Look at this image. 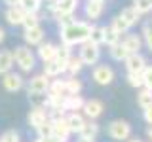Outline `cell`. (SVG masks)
Returning a JSON list of instances; mask_svg holds the SVG:
<instances>
[{"label":"cell","instance_id":"cell-1","mask_svg":"<svg viewBox=\"0 0 152 142\" xmlns=\"http://www.w3.org/2000/svg\"><path fill=\"white\" fill-rule=\"evenodd\" d=\"M91 30H93V25L88 21H74L69 23V25L61 27L59 28V36H61V42L63 44H69V46H80L84 44L86 40H89L91 36Z\"/></svg>","mask_w":152,"mask_h":142},{"label":"cell","instance_id":"cell-2","mask_svg":"<svg viewBox=\"0 0 152 142\" xmlns=\"http://www.w3.org/2000/svg\"><path fill=\"white\" fill-rule=\"evenodd\" d=\"M13 53V63L17 64V68L21 70L23 74H28L34 70L36 66V53L31 49V46H17L15 49L12 51Z\"/></svg>","mask_w":152,"mask_h":142},{"label":"cell","instance_id":"cell-3","mask_svg":"<svg viewBox=\"0 0 152 142\" xmlns=\"http://www.w3.org/2000/svg\"><path fill=\"white\" fill-rule=\"evenodd\" d=\"M78 57L84 61L86 66H95L101 61V46L91 40H86L84 44L78 46Z\"/></svg>","mask_w":152,"mask_h":142},{"label":"cell","instance_id":"cell-4","mask_svg":"<svg viewBox=\"0 0 152 142\" xmlns=\"http://www.w3.org/2000/svg\"><path fill=\"white\" fill-rule=\"evenodd\" d=\"M107 135L114 142H126L131 138V125L126 120H112L107 125Z\"/></svg>","mask_w":152,"mask_h":142},{"label":"cell","instance_id":"cell-5","mask_svg":"<svg viewBox=\"0 0 152 142\" xmlns=\"http://www.w3.org/2000/svg\"><path fill=\"white\" fill-rule=\"evenodd\" d=\"M114 78H116V72H114V68L108 66V64H99L97 63L91 70V80L97 85H103V87L110 85L114 82Z\"/></svg>","mask_w":152,"mask_h":142},{"label":"cell","instance_id":"cell-6","mask_svg":"<svg viewBox=\"0 0 152 142\" xmlns=\"http://www.w3.org/2000/svg\"><path fill=\"white\" fill-rule=\"evenodd\" d=\"M2 87L6 89L8 93H17V91H21V89L25 87V80H23L21 74L10 70V72L2 74Z\"/></svg>","mask_w":152,"mask_h":142},{"label":"cell","instance_id":"cell-7","mask_svg":"<svg viewBox=\"0 0 152 142\" xmlns=\"http://www.w3.org/2000/svg\"><path fill=\"white\" fill-rule=\"evenodd\" d=\"M50 82H51V78H48L44 72L32 76V78L28 80L27 93H28V95H34V93H48V89H50Z\"/></svg>","mask_w":152,"mask_h":142},{"label":"cell","instance_id":"cell-8","mask_svg":"<svg viewBox=\"0 0 152 142\" xmlns=\"http://www.w3.org/2000/svg\"><path fill=\"white\" fill-rule=\"evenodd\" d=\"M82 112L88 120H99L104 112V102L99 101V99H86Z\"/></svg>","mask_w":152,"mask_h":142},{"label":"cell","instance_id":"cell-9","mask_svg":"<svg viewBox=\"0 0 152 142\" xmlns=\"http://www.w3.org/2000/svg\"><path fill=\"white\" fill-rule=\"evenodd\" d=\"M70 135H72V133H70L69 121H66V114H65V116L55 117V120H53V135H51V136H55V138L61 140V142H69Z\"/></svg>","mask_w":152,"mask_h":142},{"label":"cell","instance_id":"cell-10","mask_svg":"<svg viewBox=\"0 0 152 142\" xmlns=\"http://www.w3.org/2000/svg\"><path fill=\"white\" fill-rule=\"evenodd\" d=\"M44 38H46V30L40 25L31 27V28H25V32H23V40H25V44L31 46V47L40 46L42 42H44Z\"/></svg>","mask_w":152,"mask_h":142},{"label":"cell","instance_id":"cell-11","mask_svg":"<svg viewBox=\"0 0 152 142\" xmlns=\"http://www.w3.org/2000/svg\"><path fill=\"white\" fill-rule=\"evenodd\" d=\"M124 66H126L127 72L141 74L142 70L146 68V59L141 55V51H139V53H129V55L126 57V61H124Z\"/></svg>","mask_w":152,"mask_h":142},{"label":"cell","instance_id":"cell-12","mask_svg":"<svg viewBox=\"0 0 152 142\" xmlns=\"http://www.w3.org/2000/svg\"><path fill=\"white\" fill-rule=\"evenodd\" d=\"M46 120H50L46 106H32L31 112H28V116H27V121H28V125H31L32 129H38Z\"/></svg>","mask_w":152,"mask_h":142},{"label":"cell","instance_id":"cell-13","mask_svg":"<svg viewBox=\"0 0 152 142\" xmlns=\"http://www.w3.org/2000/svg\"><path fill=\"white\" fill-rule=\"evenodd\" d=\"M104 13V2H99V0H88L84 4V15L89 21H97Z\"/></svg>","mask_w":152,"mask_h":142},{"label":"cell","instance_id":"cell-14","mask_svg":"<svg viewBox=\"0 0 152 142\" xmlns=\"http://www.w3.org/2000/svg\"><path fill=\"white\" fill-rule=\"evenodd\" d=\"M25 9L21 6H8V9L4 12V19H6L8 25L12 27H19L23 25V19H25Z\"/></svg>","mask_w":152,"mask_h":142},{"label":"cell","instance_id":"cell-15","mask_svg":"<svg viewBox=\"0 0 152 142\" xmlns=\"http://www.w3.org/2000/svg\"><path fill=\"white\" fill-rule=\"evenodd\" d=\"M44 74L48 78H57V76L66 74V61H59V59H51L44 63Z\"/></svg>","mask_w":152,"mask_h":142},{"label":"cell","instance_id":"cell-16","mask_svg":"<svg viewBox=\"0 0 152 142\" xmlns=\"http://www.w3.org/2000/svg\"><path fill=\"white\" fill-rule=\"evenodd\" d=\"M57 57V46L51 42H42L40 46H36V59H40L42 63L55 59Z\"/></svg>","mask_w":152,"mask_h":142},{"label":"cell","instance_id":"cell-17","mask_svg":"<svg viewBox=\"0 0 152 142\" xmlns=\"http://www.w3.org/2000/svg\"><path fill=\"white\" fill-rule=\"evenodd\" d=\"M76 9H78V0H57V9L51 15H53V19L61 15H74Z\"/></svg>","mask_w":152,"mask_h":142},{"label":"cell","instance_id":"cell-18","mask_svg":"<svg viewBox=\"0 0 152 142\" xmlns=\"http://www.w3.org/2000/svg\"><path fill=\"white\" fill-rule=\"evenodd\" d=\"M66 121H69L70 133L72 135H80L84 123L88 121V117L84 116V112H66Z\"/></svg>","mask_w":152,"mask_h":142},{"label":"cell","instance_id":"cell-19","mask_svg":"<svg viewBox=\"0 0 152 142\" xmlns=\"http://www.w3.org/2000/svg\"><path fill=\"white\" fill-rule=\"evenodd\" d=\"M84 102H86V99L82 97V95H65V99H63V108L66 112H82V108H84Z\"/></svg>","mask_w":152,"mask_h":142},{"label":"cell","instance_id":"cell-20","mask_svg":"<svg viewBox=\"0 0 152 142\" xmlns=\"http://www.w3.org/2000/svg\"><path fill=\"white\" fill-rule=\"evenodd\" d=\"M120 42L124 44V47H126L129 53H139L141 47H142V36L131 34V32H126V36H124Z\"/></svg>","mask_w":152,"mask_h":142},{"label":"cell","instance_id":"cell-21","mask_svg":"<svg viewBox=\"0 0 152 142\" xmlns=\"http://www.w3.org/2000/svg\"><path fill=\"white\" fill-rule=\"evenodd\" d=\"M48 95H51V97H65V95H69V93H66L65 78H61V76H57V78H51L50 89H48Z\"/></svg>","mask_w":152,"mask_h":142},{"label":"cell","instance_id":"cell-22","mask_svg":"<svg viewBox=\"0 0 152 142\" xmlns=\"http://www.w3.org/2000/svg\"><path fill=\"white\" fill-rule=\"evenodd\" d=\"M108 55H110V59L116 61V63H124V61H126V57L129 55V51L124 47L122 42H116V44L108 46Z\"/></svg>","mask_w":152,"mask_h":142},{"label":"cell","instance_id":"cell-23","mask_svg":"<svg viewBox=\"0 0 152 142\" xmlns=\"http://www.w3.org/2000/svg\"><path fill=\"white\" fill-rule=\"evenodd\" d=\"M84 61L80 59L78 55H70L69 61H66V74L69 76H78L80 72L84 70Z\"/></svg>","mask_w":152,"mask_h":142},{"label":"cell","instance_id":"cell-24","mask_svg":"<svg viewBox=\"0 0 152 142\" xmlns=\"http://www.w3.org/2000/svg\"><path fill=\"white\" fill-rule=\"evenodd\" d=\"M13 53L10 49H2L0 51V76L10 72V70L13 68Z\"/></svg>","mask_w":152,"mask_h":142},{"label":"cell","instance_id":"cell-25","mask_svg":"<svg viewBox=\"0 0 152 142\" xmlns=\"http://www.w3.org/2000/svg\"><path fill=\"white\" fill-rule=\"evenodd\" d=\"M65 83H66V93L69 95H78L84 89V83L82 80H78V76H66Z\"/></svg>","mask_w":152,"mask_h":142},{"label":"cell","instance_id":"cell-26","mask_svg":"<svg viewBox=\"0 0 152 142\" xmlns=\"http://www.w3.org/2000/svg\"><path fill=\"white\" fill-rule=\"evenodd\" d=\"M99 131H101V127H99L97 120H88L84 123L82 131H80V136H91V138H97Z\"/></svg>","mask_w":152,"mask_h":142},{"label":"cell","instance_id":"cell-27","mask_svg":"<svg viewBox=\"0 0 152 142\" xmlns=\"http://www.w3.org/2000/svg\"><path fill=\"white\" fill-rule=\"evenodd\" d=\"M118 15H120V17H124V19H126V21L131 25V27H135L137 23L141 21V13L137 12V9L133 8V6H129V8H124L122 12L118 13Z\"/></svg>","mask_w":152,"mask_h":142},{"label":"cell","instance_id":"cell-28","mask_svg":"<svg viewBox=\"0 0 152 142\" xmlns=\"http://www.w3.org/2000/svg\"><path fill=\"white\" fill-rule=\"evenodd\" d=\"M137 104H139L141 110L146 108V106H150L152 104V89H146V87L137 89Z\"/></svg>","mask_w":152,"mask_h":142},{"label":"cell","instance_id":"cell-29","mask_svg":"<svg viewBox=\"0 0 152 142\" xmlns=\"http://www.w3.org/2000/svg\"><path fill=\"white\" fill-rule=\"evenodd\" d=\"M110 27H112V28H114V30H116L120 36H122V34H126V32H129V28H131V25H129V23H127L124 17H120V15H116V17L112 19Z\"/></svg>","mask_w":152,"mask_h":142},{"label":"cell","instance_id":"cell-30","mask_svg":"<svg viewBox=\"0 0 152 142\" xmlns=\"http://www.w3.org/2000/svg\"><path fill=\"white\" fill-rule=\"evenodd\" d=\"M40 21H42V15H40V12H27V13H25V19H23V25H21V27H25V28H31V27H36V25H40Z\"/></svg>","mask_w":152,"mask_h":142},{"label":"cell","instance_id":"cell-31","mask_svg":"<svg viewBox=\"0 0 152 142\" xmlns=\"http://www.w3.org/2000/svg\"><path fill=\"white\" fill-rule=\"evenodd\" d=\"M19 6L25 12H40L42 6H44V0H21Z\"/></svg>","mask_w":152,"mask_h":142},{"label":"cell","instance_id":"cell-32","mask_svg":"<svg viewBox=\"0 0 152 142\" xmlns=\"http://www.w3.org/2000/svg\"><path fill=\"white\" fill-rule=\"evenodd\" d=\"M89 40L95 42V44H99V46H104V27L103 25H93Z\"/></svg>","mask_w":152,"mask_h":142},{"label":"cell","instance_id":"cell-33","mask_svg":"<svg viewBox=\"0 0 152 142\" xmlns=\"http://www.w3.org/2000/svg\"><path fill=\"white\" fill-rule=\"evenodd\" d=\"M34 131H36V136H51V135H53V120H51V117H50V120H46Z\"/></svg>","mask_w":152,"mask_h":142},{"label":"cell","instance_id":"cell-34","mask_svg":"<svg viewBox=\"0 0 152 142\" xmlns=\"http://www.w3.org/2000/svg\"><path fill=\"white\" fill-rule=\"evenodd\" d=\"M120 34H118L114 28L108 25V27H104V46H112V44H116V42H120Z\"/></svg>","mask_w":152,"mask_h":142},{"label":"cell","instance_id":"cell-35","mask_svg":"<svg viewBox=\"0 0 152 142\" xmlns=\"http://www.w3.org/2000/svg\"><path fill=\"white\" fill-rule=\"evenodd\" d=\"M141 36H142V44L152 51V23H145V25H142Z\"/></svg>","mask_w":152,"mask_h":142},{"label":"cell","instance_id":"cell-36","mask_svg":"<svg viewBox=\"0 0 152 142\" xmlns=\"http://www.w3.org/2000/svg\"><path fill=\"white\" fill-rule=\"evenodd\" d=\"M70 55H72V46L63 44V42H61V44L57 46V57H55V59H59V61H69Z\"/></svg>","mask_w":152,"mask_h":142},{"label":"cell","instance_id":"cell-37","mask_svg":"<svg viewBox=\"0 0 152 142\" xmlns=\"http://www.w3.org/2000/svg\"><path fill=\"white\" fill-rule=\"evenodd\" d=\"M133 8H135L141 15H146L148 12H152V2L150 0H133Z\"/></svg>","mask_w":152,"mask_h":142},{"label":"cell","instance_id":"cell-38","mask_svg":"<svg viewBox=\"0 0 152 142\" xmlns=\"http://www.w3.org/2000/svg\"><path fill=\"white\" fill-rule=\"evenodd\" d=\"M126 80L133 89H141L142 87V78H141V74H137V72H127Z\"/></svg>","mask_w":152,"mask_h":142},{"label":"cell","instance_id":"cell-39","mask_svg":"<svg viewBox=\"0 0 152 142\" xmlns=\"http://www.w3.org/2000/svg\"><path fill=\"white\" fill-rule=\"evenodd\" d=\"M141 78H142V87L152 89V66L146 64V68L141 72Z\"/></svg>","mask_w":152,"mask_h":142},{"label":"cell","instance_id":"cell-40","mask_svg":"<svg viewBox=\"0 0 152 142\" xmlns=\"http://www.w3.org/2000/svg\"><path fill=\"white\" fill-rule=\"evenodd\" d=\"M0 142H19V133L10 129V131H6L2 136H0Z\"/></svg>","mask_w":152,"mask_h":142},{"label":"cell","instance_id":"cell-41","mask_svg":"<svg viewBox=\"0 0 152 142\" xmlns=\"http://www.w3.org/2000/svg\"><path fill=\"white\" fill-rule=\"evenodd\" d=\"M142 120H145L148 125H152V104L146 108H142Z\"/></svg>","mask_w":152,"mask_h":142},{"label":"cell","instance_id":"cell-42","mask_svg":"<svg viewBox=\"0 0 152 142\" xmlns=\"http://www.w3.org/2000/svg\"><path fill=\"white\" fill-rule=\"evenodd\" d=\"M34 142H61V140H57L55 136H36Z\"/></svg>","mask_w":152,"mask_h":142},{"label":"cell","instance_id":"cell-43","mask_svg":"<svg viewBox=\"0 0 152 142\" xmlns=\"http://www.w3.org/2000/svg\"><path fill=\"white\" fill-rule=\"evenodd\" d=\"M76 142H97V140L91 138V136H80L78 135V140H76Z\"/></svg>","mask_w":152,"mask_h":142},{"label":"cell","instance_id":"cell-44","mask_svg":"<svg viewBox=\"0 0 152 142\" xmlns=\"http://www.w3.org/2000/svg\"><path fill=\"white\" fill-rule=\"evenodd\" d=\"M19 2H21V0H4L6 6H19Z\"/></svg>","mask_w":152,"mask_h":142},{"label":"cell","instance_id":"cell-45","mask_svg":"<svg viewBox=\"0 0 152 142\" xmlns=\"http://www.w3.org/2000/svg\"><path fill=\"white\" fill-rule=\"evenodd\" d=\"M4 40H6V30H4V28L0 27V44H2Z\"/></svg>","mask_w":152,"mask_h":142},{"label":"cell","instance_id":"cell-46","mask_svg":"<svg viewBox=\"0 0 152 142\" xmlns=\"http://www.w3.org/2000/svg\"><path fill=\"white\" fill-rule=\"evenodd\" d=\"M146 136H148V140L152 142V125H148V129H146Z\"/></svg>","mask_w":152,"mask_h":142},{"label":"cell","instance_id":"cell-47","mask_svg":"<svg viewBox=\"0 0 152 142\" xmlns=\"http://www.w3.org/2000/svg\"><path fill=\"white\" fill-rule=\"evenodd\" d=\"M126 142H141V140H139V138H127Z\"/></svg>","mask_w":152,"mask_h":142},{"label":"cell","instance_id":"cell-48","mask_svg":"<svg viewBox=\"0 0 152 142\" xmlns=\"http://www.w3.org/2000/svg\"><path fill=\"white\" fill-rule=\"evenodd\" d=\"M99 2H104V0H99Z\"/></svg>","mask_w":152,"mask_h":142},{"label":"cell","instance_id":"cell-49","mask_svg":"<svg viewBox=\"0 0 152 142\" xmlns=\"http://www.w3.org/2000/svg\"><path fill=\"white\" fill-rule=\"evenodd\" d=\"M150 2H152V0H150Z\"/></svg>","mask_w":152,"mask_h":142}]
</instances>
